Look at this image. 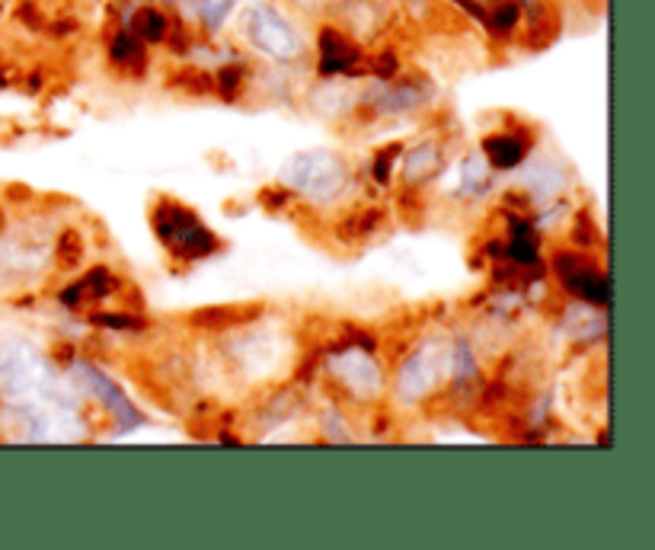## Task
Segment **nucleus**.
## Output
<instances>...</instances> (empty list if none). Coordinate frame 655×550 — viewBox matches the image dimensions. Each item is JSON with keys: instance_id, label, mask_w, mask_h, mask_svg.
<instances>
[{"instance_id": "f03ea898", "label": "nucleus", "mask_w": 655, "mask_h": 550, "mask_svg": "<svg viewBox=\"0 0 655 550\" xmlns=\"http://www.w3.org/2000/svg\"><path fill=\"white\" fill-rule=\"evenodd\" d=\"M244 29L250 36V42L259 49V52L272 54V58H281V61H291L301 54V39L298 32L291 29V23L272 10V7H250L247 17H244Z\"/></svg>"}, {"instance_id": "7ed1b4c3", "label": "nucleus", "mask_w": 655, "mask_h": 550, "mask_svg": "<svg viewBox=\"0 0 655 550\" xmlns=\"http://www.w3.org/2000/svg\"><path fill=\"white\" fill-rule=\"evenodd\" d=\"M157 231L167 240V247H173V250H179V253L189 257V260L208 257V253H215V247H218L215 234L205 231L192 211L170 206V202L157 211Z\"/></svg>"}, {"instance_id": "6e6552de", "label": "nucleus", "mask_w": 655, "mask_h": 550, "mask_svg": "<svg viewBox=\"0 0 655 550\" xmlns=\"http://www.w3.org/2000/svg\"><path fill=\"white\" fill-rule=\"evenodd\" d=\"M486 154L493 160V167L508 170V167L522 163V158H525V144L515 141V138H508V134H496V138L486 141Z\"/></svg>"}, {"instance_id": "423d86ee", "label": "nucleus", "mask_w": 655, "mask_h": 550, "mask_svg": "<svg viewBox=\"0 0 655 550\" xmlns=\"http://www.w3.org/2000/svg\"><path fill=\"white\" fill-rule=\"evenodd\" d=\"M431 381H435V362L423 352V356L406 362L400 378H397V388L404 391L406 400H419L431 388Z\"/></svg>"}, {"instance_id": "20e7f679", "label": "nucleus", "mask_w": 655, "mask_h": 550, "mask_svg": "<svg viewBox=\"0 0 655 550\" xmlns=\"http://www.w3.org/2000/svg\"><path fill=\"white\" fill-rule=\"evenodd\" d=\"M80 378H83V381L90 384V391L100 397L102 403H106V407L112 410V417L122 422V426H138V422H141V413H138V410H135V407L128 403L126 393L119 391V388H116V384H112V381H109V378L102 374L100 368L80 366Z\"/></svg>"}, {"instance_id": "f257e3e1", "label": "nucleus", "mask_w": 655, "mask_h": 550, "mask_svg": "<svg viewBox=\"0 0 655 550\" xmlns=\"http://www.w3.org/2000/svg\"><path fill=\"white\" fill-rule=\"evenodd\" d=\"M285 183L304 192V196H310L314 202H333L349 183V173H346L343 160L336 154L307 151V154H298L285 167Z\"/></svg>"}, {"instance_id": "39448f33", "label": "nucleus", "mask_w": 655, "mask_h": 550, "mask_svg": "<svg viewBox=\"0 0 655 550\" xmlns=\"http://www.w3.org/2000/svg\"><path fill=\"white\" fill-rule=\"evenodd\" d=\"M358 58H361L358 49L343 32H336V29L320 32V71L324 74H346L358 64Z\"/></svg>"}, {"instance_id": "9d476101", "label": "nucleus", "mask_w": 655, "mask_h": 550, "mask_svg": "<svg viewBox=\"0 0 655 550\" xmlns=\"http://www.w3.org/2000/svg\"><path fill=\"white\" fill-rule=\"evenodd\" d=\"M518 23V7L512 3V0H505L496 7V13H493V27L496 29H512Z\"/></svg>"}, {"instance_id": "1a4fd4ad", "label": "nucleus", "mask_w": 655, "mask_h": 550, "mask_svg": "<svg viewBox=\"0 0 655 550\" xmlns=\"http://www.w3.org/2000/svg\"><path fill=\"white\" fill-rule=\"evenodd\" d=\"M135 32L138 39H148V42H160L167 36V17L153 7H145L138 17H135Z\"/></svg>"}, {"instance_id": "0eeeda50", "label": "nucleus", "mask_w": 655, "mask_h": 550, "mask_svg": "<svg viewBox=\"0 0 655 550\" xmlns=\"http://www.w3.org/2000/svg\"><path fill=\"white\" fill-rule=\"evenodd\" d=\"M336 366L353 368V378L346 374L343 381L353 388L355 393H371L378 391V366L368 359V356H358V352H346L343 359H336Z\"/></svg>"}]
</instances>
